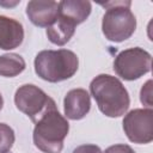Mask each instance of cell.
I'll list each match as a JSON object with an SVG mask.
<instances>
[{
  "label": "cell",
  "mask_w": 153,
  "mask_h": 153,
  "mask_svg": "<svg viewBox=\"0 0 153 153\" xmlns=\"http://www.w3.org/2000/svg\"><path fill=\"white\" fill-rule=\"evenodd\" d=\"M72 153H103V152L97 145L85 143V145H80V146L75 147Z\"/></svg>",
  "instance_id": "17"
},
{
  "label": "cell",
  "mask_w": 153,
  "mask_h": 153,
  "mask_svg": "<svg viewBox=\"0 0 153 153\" xmlns=\"http://www.w3.org/2000/svg\"><path fill=\"white\" fill-rule=\"evenodd\" d=\"M36 74L48 82H60L71 79L78 71L79 59L68 49L42 50L35 57Z\"/></svg>",
  "instance_id": "2"
},
{
  "label": "cell",
  "mask_w": 153,
  "mask_h": 153,
  "mask_svg": "<svg viewBox=\"0 0 153 153\" xmlns=\"http://www.w3.org/2000/svg\"><path fill=\"white\" fill-rule=\"evenodd\" d=\"M2 106H4V98H2V94L0 93V111H1Z\"/></svg>",
  "instance_id": "19"
},
{
  "label": "cell",
  "mask_w": 153,
  "mask_h": 153,
  "mask_svg": "<svg viewBox=\"0 0 153 153\" xmlns=\"http://www.w3.org/2000/svg\"><path fill=\"white\" fill-rule=\"evenodd\" d=\"M152 67V55L140 48L134 47L120 51L114 60V71L116 74L128 81L136 80L147 74Z\"/></svg>",
  "instance_id": "6"
},
{
  "label": "cell",
  "mask_w": 153,
  "mask_h": 153,
  "mask_svg": "<svg viewBox=\"0 0 153 153\" xmlns=\"http://www.w3.org/2000/svg\"><path fill=\"white\" fill-rule=\"evenodd\" d=\"M26 16L39 27H49L59 16V2L49 0H31L26 5Z\"/></svg>",
  "instance_id": "8"
},
{
  "label": "cell",
  "mask_w": 153,
  "mask_h": 153,
  "mask_svg": "<svg viewBox=\"0 0 153 153\" xmlns=\"http://www.w3.org/2000/svg\"><path fill=\"white\" fill-rule=\"evenodd\" d=\"M26 67L25 60L16 53H8L0 56V75L13 78L19 75Z\"/></svg>",
  "instance_id": "13"
},
{
  "label": "cell",
  "mask_w": 153,
  "mask_h": 153,
  "mask_svg": "<svg viewBox=\"0 0 153 153\" xmlns=\"http://www.w3.org/2000/svg\"><path fill=\"white\" fill-rule=\"evenodd\" d=\"M123 130L128 140L146 145L153 140V110L147 109H134L129 111L123 118Z\"/></svg>",
  "instance_id": "7"
},
{
  "label": "cell",
  "mask_w": 153,
  "mask_h": 153,
  "mask_svg": "<svg viewBox=\"0 0 153 153\" xmlns=\"http://www.w3.org/2000/svg\"><path fill=\"white\" fill-rule=\"evenodd\" d=\"M20 1H14V2H10V4H7V2H4V1H0V5L1 6H14V5H17V4H19Z\"/></svg>",
  "instance_id": "18"
},
{
  "label": "cell",
  "mask_w": 153,
  "mask_h": 153,
  "mask_svg": "<svg viewBox=\"0 0 153 153\" xmlns=\"http://www.w3.org/2000/svg\"><path fill=\"white\" fill-rule=\"evenodd\" d=\"M106 8L102 20V31L110 42L120 43L131 37L136 30V18L130 11L129 0L99 2Z\"/></svg>",
  "instance_id": "4"
},
{
  "label": "cell",
  "mask_w": 153,
  "mask_h": 153,
  "mask_svg": "<svg viewBox=\"0 0 153 153\" xmlns=\"http://www.w3.org/2000/svg\"><path fill=\"white\" fill-rule=\"evenodd\" d=\"M74 32H75V25L60 16H57L56 20L49 27H47L45 31L48 39L53 44L59 47H62L66 43H68L69 39L73 37Z\"/></svg>",
  "instance_id": "12"
},
{
  "label": "cell",
  "mask_w": 153,
  "mask_h": 153,
  "mask_svg": "<svg viewBox=\"0 0 153 153\" xmlns=\"http://www.w3.org/2000/svg\"><path fill=\"white\" fill-rule=\"evenodd\" d=\"M140 100L143 105L152 109V80H147L140 91Z\"/></svg>",
  "instance_id": "15"
},
{
  "label": "cell",
  "mask_w": 153,
  "mask_h": 153,
  "mask_svg": "<svg viewBox=\"0 0 153 153\" xmlns=\"http://www.w3.org/2000/svg\"><path fill=\"white\" fill-rule=\"evenodd\" d=\"M104 153H135V151L129 145L117 143V145H112V146L108 147L104 151Z\"/></svg>",
  "instance_id": "16"
},
{
  "label": "cell",
  "mask_w": 153,
  "mask_h": 153,
  "mask_svg": "<svg viewBox=\"0 0 153 153\" xmlns=\"http://www.w3.org/2000/svg\"><path fill=\"white\" fill-rule=\"evenodd\" d=\"M91 109V97L85 88H73L63 99L65 116L73 121L84 118Z\"/></svg>",
  "instance_id": "9"
},
{
  "label": "cell",
  "mask_w": 153,
  "mask_h": 153,
  "mask_svg": "<svg viewBox=\"0 0 153 153\" xmlns=\"http://www.w3.org/2000/svg\"><path fill=\"white\" fill-rule=\"evenodd\" d=\"M90 92L98 109L108 117H121L130 105V98L122 81L110 74H99L90 82Z\"/></svg>",
  "instance_id": "1"
},
{
  "label": "cell",
  "mask_w": 153,
  "mask_h": 153,
  "mask_svg": "<svg viewBox=\"0 0 153 153\" xmlns=\"http://www.w3.org/2000/svg\"><path fill=\"white\" fill-rule=\"evenodd\" d=\"M14 140L16 135L13 129L6 123H0V153L10 152Z\"/></svg>",
  "instance_id": "14"
},
{
  "label": "cell",
  "mask_w": 153,
  "mask_h": 153,
  "mask_svg": "<svg viewBox=\"0 0 153 153\" xmlns=\"http://www.w3.org/2000/svg\"><path fill=\"white\" fill-rule=\"evenodd\" d=\"M92 10V5L86 0H63L59 2V16L73 23L75 26L84 23Z\"/></svg>",
  "instance_id": "11"
},
{
  "label": "cell",
  "mask_w": 153,
  "mask_h": 153,
  "mask_svg": "<svg viewBox=\"0 0 153 153\" xmlns=\"http://www.w3.org/2000/svg\"><path fill=\"white\" fill-rule=\"evenodd\" d=\"M32 134L35 146L43 153H60L63 148V140L68 135L69 123L57 108L48 110L35 123Z\"/></svg>",
  "instance_id": "3"
},
{
  "label": "cell",
  "mask_w": 153,
  "mask_h": 153,
  "mask_svg": "<svg viewBox=\"0 0 153 153\" xmlns=\"http://www.w3.org/2000/svg\"><path fill=\"white\" fill-rule=\"evenodd\" d=\"M14 104L17 109L30 117L33 123H36L48 110L56 108L54 99L50 98L42 88L32 84H25L17 88Z\"/></svg>",
  "instance_id": "5"
},
{
  "label": "cell",
  "mask_w": 153,
  "mask_h": 153,
  "mask_svg": "<svg viewBox=\"0 0 153 153\" xmlns=\"http://www.w3.org/2000/svg\"><path fill=\"white\" fill-rule=\"evenodd\" d=\"M24 39L23 25L10 17L0 16V49L12 50L18 48Z\"/></svg>",
  "instance_id": "10"
}]
</instances>
